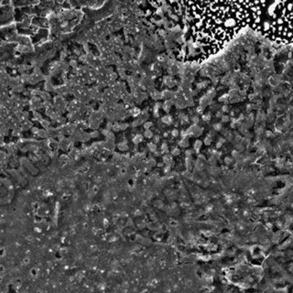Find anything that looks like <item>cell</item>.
Instances as JSON below:
<instances>
[{
	"mask_svg": "<svg viewBox=\"0 0 293 293\" xmlns=\"http://www.w3.org/2000/svg\"><path fill=\"white\" fill-rule=\"evenodd\" d=\"M13 200V189L9 182L0 178V205L9 204Z\"/></svg>",
	"mask_w": 293,
	"mask_h": 293,
	"instance_id": "6da1fadb",
	"label": "cell"
}]
</instances>
